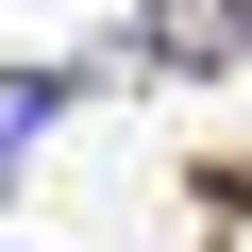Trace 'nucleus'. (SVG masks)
<instances>
[{
    "instance_id": "obj_1",
    "label": "nucleus",
    "mask_w": 252,
    "mask_h": 252,
    "mask_svg": "<svg viewBox=\"0 0 252 252\" xmlns=\"http://www.w3.org/2000/svg\"><path fill=\"white\" fill-rule=\"evenodd\" d=\"M135 51H152L168 84H219V67H252V0H152Z\"/></svg>"
},
{
    "instance_id": "obj_2",
    "label": "nucleus",
    "mask_w": 252,
    "mask_h": 252,
    "mask_svg": "<svg viewBox=\"0 0 252 252\" xmlns=\"http://www.w3.org/2000/svg\"><path fill=\"white\" fill-rule=\"evenodd\" d=\"M67 101H84L67 67H0V202H17V168H34V135H51Z\"/></svg>"
}]
</instances>
